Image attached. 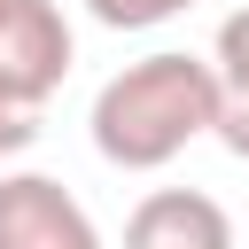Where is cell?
<instances>
[{
    "label": "cell",
    "mask_w": 249,
    "mask_h": 249,
    "mask_svg": "<svg viewBox=\"0 0 249 249\" xmlns=\"http://www.w3.org/2000/svg\"><path fill=\"white\" fill-rule=\"evenodd\" d=\"M8 8H16V0H0V23H8Z\"/></svg>",
    "instance_id": "cell-8"
},
{
    "label": "cell",
    "mask_w": 249,
    "mask_h": 249,
    "mask_svg": "<svg viewBox=\"0 0 249 249\" xmlns=\"http://www.w3.org/2000/svg\"><path fill=\"white\" fill-rule=\"evenodd\" d=\"M39 124H47V93H31V86L0 78V163H8V156H23V148L39 140Z\"/></svg>",
    "instance_id": "cell-6"
},
{
    "label": "cell",
    "mask_w": 249,
    "mask_h": 249,
    "mask_svg": "<svg viewBox=\"0 0 249 249\" xmlns=\"http://www.w3.org/2000/svg\"><path fill=\"white\" fill-rule=\"evenodd\" d=\"M124 249H241V241H233V218H226L210 195H195V187H156V195L132 202Z\"/></svg>",
    "instance_id": "cell-4"
},
{
    "label": "cell",
    "mask_w": 249,
    "mask_h": 249,
    "mask_svg": "<svg viewBox=\"0 0 249 249\" xmlns=\"http://www.w3.org/2000/svg\"><path fill=\"white\" fill-rule=\"evenodd\" d=\"M187 8H195V0H86V16L109 23V31H156V23L187 16Z\"/></svg>",
    "instance_id": "cell-7"
},
{
    "label": "cell",
    "mask_w": 249,
    "mask_h": 249,
    "mask_svg": "<svg viewBox=\"0 0 249 249\" xmlns=\"http://www.w3.org/2000/svg\"><path fill=\"white\" fill-rule=\"evenodd\" d=\"M0 249H109V241L62 179L0 171Z\"/></svg>",
    "instance_id": "cell-2"
},
{
    "label": "cell",
    "mask_w": 249,
    "mask_h": 249,
    "mask_svg": "<svg viewBox=\"0 0 249 249\" xmlns=\"http://www.w3.org/2000/svg\"><path fill=\"white\" fill-rule=\"evenodd\" d=\"M70 62H78L70 16L54 0H16L8 23H0V78H16V86H31V93L54 101V86L70 78Z\"/></svg>",
    "instance_id": "cell-3"
},
{
    "label": "cell",
    "mask_w": 249,
    "mask_h": 249,
    "mask_svg": "<svg viewBox=\"0 0 249 249\" xmlns=\"http://www.w3.org/2000/svg\"><path fill=\"white\" fill-rule=\"evenodd\" d=\"M86 124H93L101 163H117V171H163L202 132H218V62L210 54L156 47V54L124 62L93 93V117Z\"/></svg>",
    "instance_id": "cell-1"
},
{
    "label": "cell",
    "mask_w": 249,
    "mask_h": 249,
    "mask_svg": "<svg viewBox=\"0 0 249 249\" xmlns=\"http://www.w3.org/2000/svg\"><path fill=\"white\" fill-rule=\"evenodd\" d=\"M210 62H218V140H226V156L249 163V8H233L218 23Z\"/></svg>",
    "instance_id": "cell-5"
}]
</instances>
